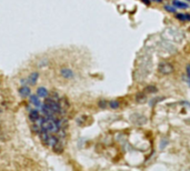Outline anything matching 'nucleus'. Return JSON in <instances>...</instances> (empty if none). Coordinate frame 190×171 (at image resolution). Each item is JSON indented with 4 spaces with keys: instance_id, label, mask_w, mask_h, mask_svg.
<instances>
[{
    "instance_id": "7ed1b4c3",
    "label": "nucleus",
    "mask_w": 190,
    "mask_h": 171,
    "mask_svg": "<svg viewBox=\"0 0 190 171\" xmlns=\"http://www.w3.org/2000/svg\"><path fill=\"white\" fill-rule=\"evenodd\" d=\"M176 17L179 20H188V21L190 20V14H176Z\"/></svg>"
},
{
    "instance_id": "423d86ee",
    "label": "nucleus",
    "mask_w": 190,
    "mask_h": 171,
    "mask_svg": "<svg viewBox=\"0 0 190 171\" xmlns=\"http://www.w3.org/2000/svg\"><path fill=\"white\" fill-rule=\"evenodd\" d=\"M38 93H39L40 96L43 97V96H46V94H47V91H46V89H42V88H40V89H39V91H38Z\"/></svg>"
},
{
    "instance_id": "39448f33",
    "label": "nucleus",
    "mask_w": 190,
    "mask_h": 171,
    "mask_svg": "<svg viewBox=\"0 0 190 171\" xmlns=\"http://www.w3.org/2000/svg\"><path fill=\"white\" fill-rule=\"evenodd\" d=\"M109 106H110V108H112V109H117V108H119V102H117V101H110Z\"/></svg>"
},
{
    "instance_id": "1a4fd4ad",
    "label": "nucleus",
    "mask_w": 190,
    "mask_h": 171,
    "mask_svg": "<svg viewBox=\"0 0 190 171\" xmlns=\"http://www.w3.org/2000/svg\"><path fill=\"white\" fill-rule=\"evenodd\" d=\"M154 1H157V2H161V0H154Z\"/></svg>"
},
{
    "instance_id": "f257e3e1",
    "label": "nucleus",
    "mask_w": 190,
    "mask_h": 171,
    "mask_svg": "<svg viewBox=\"0 0 190 171\" xmlns=\"http://www.w3.org/2000/svg\"><path fill=\"white\" fill-rule=\"evenodd\" d=\"M61 75L64 78H72L73 77V72L71 71L70 69H62L61 70Z\"/></svg>"
},
{
    "instance_id": "20e7f679",
    "label": "nucleus",
    "mask_w": 190,
    "mask_h": 171,
    "mask_svg": "<svg viewBox=\"0 0 190 171\" xmlns=\"http://www.w3.org/2000/svg\"><path fill=\"white\" fill-rule=\"evenodd\" d=\"M174 5L178 8H182V9H187L188 8V5L187 3H185V2H180V1H178V0H175L174 1Z\"/></svg>"
},
{
    "instance_id": "f03ea898",
    "label": "nucleus",
    "mask_w": 190,
    "mask_h": 171,
    "mask_svg": "<svg viewBox=\"0 0 190 171\" xmlns=\"http://www.w3.org/2000/svg\"><path fill=\"white\" fill-rule=\"evenodd\" d=\"M159 70L162 71V73H170L171 70H172V68H171V66H170V64H163V69H162V68H159Z\"/></svg>"
},
{
    "instance_id": "0eeeda50",
    "label": "nucleus",
    "mask_w": 190,
    "mask_h": 171,
    "mask_svg": "<svg viewBox=\"0 0 190 171\" xmlns=\"http://www.w3.org/2000/svg\"><path fill=\"white\" fill-rule=\"evenodd\" d=\"M165 8H166V9L168 10L169 12H175V10H176L175 8H174V7L171 8V7H170V6H166V7H165Z\"/></svg>"
},
{
    "instance_id": "6e6552de",
    "label": "nucleus",
    "mask_w": 190,
    "mask_h": 171,
    "mask_svg": "<svg viewBox=\"0 0 190 171\" xmlns=\"http://www.w3.org/2000/svg\"><path fill=\"white\" fill-rule=\"evenodd\" d=\"M142 1H143L145 3H147V5H149V3H150V1H149V0H142Z\"/></svg>"
}]
</instances>
